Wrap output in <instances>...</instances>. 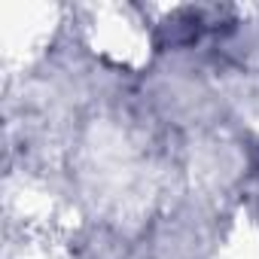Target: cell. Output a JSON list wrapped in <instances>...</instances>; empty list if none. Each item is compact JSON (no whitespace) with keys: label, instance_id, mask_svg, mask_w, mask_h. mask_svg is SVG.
I'll return each mask as SVG.
<instances>
[{"label":"cell","instance_id":"cell-1","mask_svg":"<svg viewBox=\"0 0 259 259\" xmlns=\"http://www.w3.org/2000/svg\"><path fill=\"white\" fill-rule=\"evenodd\" d=\"M250 168H253V174L259 177V138H256L253 147H250Z\"/></svg>","mask_w":259,"mask_h":259}]
</instances>
